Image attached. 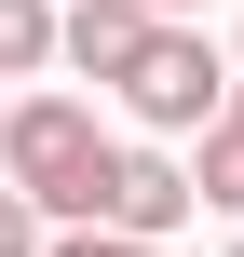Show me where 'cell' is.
Here are the masks:
<instances>
[{"label":"cell","mask_w":244,"mask_h":257,"mask_svg":"<svg viewBox=\"0 0 244 257\" xmlns=\"http://www.w3.org/2000/svg\"><path fill=\"white\" fill-rule=\"evenodd\" d=\"M109 163H122V149H109V122H95L82 95H14V108H0V176H14L54 230H82V217L109 203Z\"/></svg>","instance_id":"obj_1"},{"label":"cell","mask_w":244,"mask_h":257,"mask_svg":"<svg viewBox=\"0 0 244 257\" xmlns=\"http://www.w3.org/2000/svg\"><path fill=\"white\" fill-rule=\"evenodd\" d=\"M231 81H244L231 54H217L190 14H163V27H149V54H136L109 95L136 108V136H204V122H231Z\"/></svg>","instance_id":"obj_2"},{"label":"cell","mask_w":244,"mask_h":257,"mask_svg":"<svg viewBox=\"0 0 244 257\" xmlns=\"http://www.w3.org/2000/svg\"><path fill=\"white\" fill-rule=\"evenodd\" d=\"M95 217H109V230H136V244H177V230L204 217V190H190V163H177V149H122Z\"/></svg>","instance_id":"obj_3"},{"label":"cell","mask_w":244,"mask_h":257,"mask_svg":"<svg viewBox=\"0 0 244 257\" xmlns=\"http://www.w3.org/2000/svg\"><path fill=\"white\" fill-rule=\"evenodd\" d=\"M149 27H163L149 0H68V27H54V54H68L82 81H122V68L149 54Z\"/></svg>","instance_id":"obj_4"},{"label":"cell","mask_w":244,"mask_h":257,"mask_svg":"<svg viewBox=\"0 0 244 257\" xmlns=\"http://www.w3.org/2000/svg\"><path fill=\"white\" fill-rule=\"evenodd\" d=\"M190 190H204V217H231V230H244V122H204V149H190Z\"/></svg>","instance_id":"obj_5"},{"label":"cell","mask_w":244,"mask_h":257,"mask_svg":"<svg viewBox=\"0 0 244 257\" xmlns=\"http://www.w3.org/2000/svg\"><path fill=\"white\" fill-rule=\"evenodd\" d=\"M54 0H0V81H27V68H54Z\"/></svg>","instance_id":"obj_6"},{"label":"cell","mask_w":244,"mask_h":257,"mask_svg":"<svg viewBox=\"0 0 244 257\" xmlns=\"http://www.w3.org/2000/svg\"><path fill=\"white\" fill-rule=\"evenodd\" d=\"M41 244H54V217H41L14 176H0V257H41Z\"/></svg>","instance_id":"obj_7"},{"label":"cell","mask_w":244,"mask_h":257,"mask_svg":"<svg viewBox=\"0 0 244 257\" xmlns=\"http://www.w3.org/2000/svg\"><path fill=\"white\" fill-rule=\"evenodd\" d=\"M41 257H163V244H136V230H109V217H82V230H54Z\"/></svg>","instance_id":"obj_8"},{"label":"cell","mask_w":244,"mask_h":257,"mask_svg":"<svg viewBox=\"0 0 244 257\" xmlns=\"http://www.w3.org/2000/svg\"><path fill=\"white\" fill-rule=\"evenodd\" d=\"M149 14H204V0H149Z\"/></svg>","instance_id":"obj_9"},{"label":"cell","mask_w":244,"mask_h":257,"mask_svg":"<svg viewBox=\"0 0 244 257\" xmlns=\"http://www.w3.org/2000/svg\"><path fill=\"white\" fill-rule=\"evenodd\" d=\"M231 122H244V81H231Z\"/></svg>","instance_id":"obj_10"},{"label":"cell","mask_w":244,"mask_h":257,"mask_svg":"<svg viewBox=\"0 0 244 257\" xmlns=\"http://www.w3.org/2000/svg\"><path fill=\"white\" fill-rule=\"evenodd\" d=\"M231 257H244V230H231Z\"/></svg>","instance_id":"obj_11"}]
</instances>
